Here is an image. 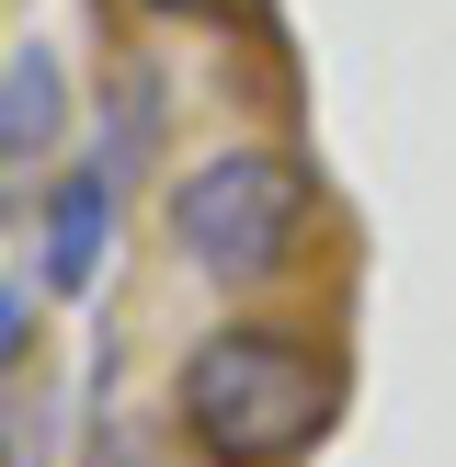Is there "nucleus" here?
Wrapping results in <instances>:
<instances>
[{
  "label": "nucleus",
  "instance_id": "1",
  "mask_svg": "<svg viewBox=\"0 0 456 467\" xmlns=\"http://www.w3.org/2000/svg\"><path fill=\"white\" fill-rule=\"evenodd\" d=\"M331 354H308L296 331H217L182 365V433L205 467H296L331 433Z\"/></svg>",
  "mask_w": 456,
  "mask_h": 467
},
{
  "label": "nucleus",
  "instance_id": "2",
  "mask_svg": "<svg viewBox=\"0 0 456 467\" xmlns=\"http://www.w3.org/2000/svg\"><path fill=\"white\" fill-rule=\"evenodd\" d=\"M296 228H308V171H296L285 149H228V160H205L171 194V251L194 274H217V285L285 274Z\"/></svg>",
  "mask_w": 456,
  "mask_h": 467
},
{
  "label": "nucleus",
  "instance_id": "3",
  "mask_svg": "<svg viewBox=\"0 0 456 467\" xmlns=\"http://www.w3.org/2000/svg\"><path fill=\"white\" fill-rule=\"evenodd\" d=\"M57 137H68V68L46 46L0 57V171H46Z\"/></svg>",
  "mask_w": 456,
  "mask_h": 467
},
{
  "label": "nucleus",
  "instance_id": "4",
  "mask_svg": "<svg viewBox=\"0 0 456 467\" xmlns=\"http://www.w3.org/2000/svg\"><path fill=\"white\" fill-rule=\"evenodd\" d=\"M103 240H114V182L103 171H68L57 194H46V296H80L91 274H103Z\"/></svg>",
  "mask_w": 456,
  "mask_h": 467
},
{
  "label": "nucleus",
  "instance_id": "5",
  "mask_svg": "<svg viewBox=\"0 0 456 467\" xmlns=\"http://www.w3.org/2000/svg\"><path fill=\"white\" fill-rule=\"evenodd\" d=\"M0 467H57V377L12 365L0 388Z\"/></svg>",
  "mask_w": 456,
  "mask_h": 467
},
{
  "label": "nucleus",
  "instance_id": "6",
  "mask_svg": "<svg viewBox=\"0 0 456 467\" xmlns=\"http://www.w3.org/2000/svg\"><path fill=\"white\" fill-rule=\"evenodd\" d=\"M23 331H35V285H0V377L23 365Z\"/></svg>",
  "mask_w": 456,
  "mask_h": 467
},
{
  "label": "nucleus",
  "instance_id": "7",
  "mask_svg": "<svg viewBox=\"0 0 456 467\" xmlns=\"http://www.w3.org/2000/svg\"><path fill=\"white\" fill-rule=\"evenodd\" d=\"M137 12H160V23H205L217 0H137Z\"/></svg>",
  "mask_w": 456,
  "mask_h": 467
},
{
  "label": "nucleus",
  "instance_id": "8",
  "mask_svg": "<svg viewBox=\"0 0 456 467\" xmlns=\"http://www.w3.org/2000/svg\"><path fill=\"white\" fill-rule=\"evenodd\" d=\"M12 182H23V171H0V228H12V217H23V194H12Z\"/></svg>",
  "mask_w": 456,
  "mask_h": 467
}]
</instances>
